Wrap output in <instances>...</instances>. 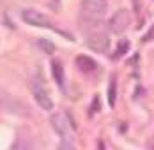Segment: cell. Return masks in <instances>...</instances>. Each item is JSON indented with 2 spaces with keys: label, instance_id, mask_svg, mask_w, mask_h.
<instances>
[{
  "label": "cell",
  "instance_id": "2",
  "mask_svg": "<svg viewBox=\"0 0 154 150\" xmlns=\"http://www.w3.org/2000/svg\"><path fill=\"white\" fill-rule=\"evenodd\" d=\"M106 9H108L106 0H83L82 2V20L85 23L101 21Z\"/></svg>",
  "mask_w": 154,
  "mask_h": 150
},
{
  "label": "cell",
  "instance_id": "8",
  "mask_svg": "<svg viewBox=\"0 0 154 150\" xmlns=\"http://www.w3.org/2000/svg\"><path fill=\"white\" fill-rule=\"evenodd\" d=\"M76 65H78V69L83 71V73H92L94 69H96V62L91 57H85V55L76 57Z\"/></svg>",
  "mask_w": 154,
  "mask_h": 150
},
{
  "label": "cell",
  "instance_id": "4",
  "mask_svg": "<svg viewBox=\"0 0 154 150\" xmlns=\"http://www.w3.org/2000/svg\"><path fill=\"white\" fill-rule=\"evenodd\" d=\"M32 95H34V99L37 101V104L41 106L43 110L50 111L53 108V101H51L46 85H45V81L41 78H34L32 80Z\"/></svg>",
  "mask_w": 154,
  "mask_h": 150
},
{
  "label": "cell",
  "instance_id": "9",
  "mask_svg": "<svg viewBox=\"0 0 154 150\" xmlns=\"http://www.w3.org/2000/svg\"><path fill=\"white\" fill-rule=\"evenodd\" d=\"M11 150H34V147H32V141L29 138L18 136L16 141L13 143V147H11Z\"/></svg>",
  "mask_w": 154,
  "mask_h": 150
},
{
  "label": "cell",
  "instance_id": "5",
  "mask_svg": "<svg viewBox=\"0 0 154 150\" xmlns=\"http://www.w3.org/2000/svg\"><path fill=\"white\" fill-rule=\"evenodd\" d=\"M21 18H23V21H25V23H29V25H32V27L55 28V27L50 23L48 16L43 14V13H39V11H35V9H25V11L21 13Z\"/></svg>",
  "mask_w": 154,
  "mask_h": 150
},
{
  "label": "cell",
  "instance_id": "1",
  "mask_svg": "<svg viewBox=\"0 0 154 150\" xmlns=\"http://www.w3.org/2000/svg\"><path fill=\"white\" fill-rule=\"evenodd\" d=\"M87 25H89V30H87V46L92 51L105 53L108 50V46H110V37L105 32L101 21H91Z\"/></svg>",
  "mask_w": 154,
  "mask_h": 150
},
{
  "label": "cell",
  "instance_id": "3",
  "mask_svg": "<svg viewBox=\"0 0 154 150\" xmlns=\"http://www.w3.org/2000/svg\"><path fill=\"white\" fill-rule=\"evenodd\" d=\"M51 125L55 129V133L60 136L62 140H73V133H75V125L71 118L66 113H55L51 117Z\"/></svg>",
  "mask_w": 154,
  "mask_h": 150
},
{
  "label": "cell",
  "instance_id": "14",
  "mask_svg": "<svg viewBox=\"0 0 154 150\" xmlns=\"http://www.w3.org/2000/svg\"><path fill=\"white\" fill-rule=\"evenodd\" d=\"M152 35H154V27L151 28V32H149V35H147V37H143V41H149V39H151Z\"/></svg>",
  "mask_w": 154,
  "mask_h": 150
},
{
  "label": "cell",
  "instance_id": "13",
  "mask_svg": "<svg viewBox=\"0 0 154 150\" xmlns=\"http://www.w3.org/2000/svg\"><path fill=\"white\" fill-rule=\"evenodd\" d=\"M57 150H76V147H75L73 140H62Z\"/></svg>",
  "mask_w": 154,
  "mask_h": 150
},
{
  "label": "cell",
  "instance_id": "6",
  "mask_svg": "<svg viewBox=\"0 0 154 150\" xmlns=\"http://www.w3.org/2000/svg\"><path fill=\"white\" fill-rule=\"evenodd\" d=\"M129 21H131L129 13H128V11H124V9H121V11H117L115 14L112 16V20H110L108 27H110V30H112L113 34H122L124 30L129 27Z\"/></svg>",
  "mask_w": 154,
  "mask_h": 150
},
{
  "label": "cell",
  "instance_id": "15",
  "mask_svg": "<svg viewBox=\"0 0 154 150\" xmlns=\"http://www.w3.org/2000/svg\"><path fill=\"white\" fill-rule=\"evenodd\" d=\"M99 150H105V148H103V145H99Z\"/></svg>",
  "mask_w": 154,
  "mask_h": 150
},
{
  "label": "cell",
  "instance_id": "10",
  "mask_svg": "<svg viewBox=\"0 0 154 150\" xmlns=\"http://www.w3.org/2000/svg\"><path fill=\"white\" fill-rule=\"evenodd\" d=\"M128 50H129V41H126V39H122L119 44H117V50H115V53L112 55V58L113 60H117V58H121L124 53H128Z\"/></svg>",
  "mask_w": 154,
  "mask_h": 150
},
{
  "label": "cell",
  "instance_id": "12",
  "mask_svg": "<svg viewBox=\"0 0 154 150\" xmlns=\"http://www.w3.org/2000/svg\"><path fill=\"white\" fill-rule=\"evenodd\" d=\"M37 46H39L45 53H48V55H51V53L55 51V44H51L46 39H39V41H37Z\"/></svg>",
  "mask_w": 154,
  "mask_h": 150
},
{
  "label": "cell",
  "instance_id": "11",
  "mask_svg": "<svg viewBox=\"0 0 154 150\" xmlns=\"http://www.w3.org/2000/svg\"><path fill=\"white\" fill-rule=\"evenodd\" d=\"M115 94H117V81H115V78H112L110 87H108V103H110V106H115Z\"/></svg>",
  "mask_w": 154,
  "mask_h": 150
},
{
  "label": "cell",
  "instance_id": "16",
  "mask_svg": "<svg viewBox=\"0 0 154 150\" xmlns=\"http://www.w3.org/2000/svg\"><path fill=\"white\" fill-rule=\"evenodd\" d=\"M0 4H2V0H0Z\"/></svg>",
  "mask_w": 154,
  "mask_h": 150
},
{
  "label": "cell",
  "instance_id": "7",
  "mask_svg": "<svg viewBox=\"0 0 154 150\" xmlns=\"http://www.w3.org/2000/svg\"><path fill=\"white\" fill-rule=\"evenodd\" d=\"M51 73H53V78H55V81H57V85L64 88V85H66V78H64V67H62V64L59 60H53L51 62Z\"/></svg>",
  "mask_w": 154,
  "mask_h": 150
}]
</instances>
